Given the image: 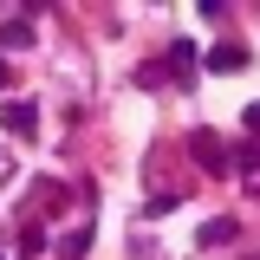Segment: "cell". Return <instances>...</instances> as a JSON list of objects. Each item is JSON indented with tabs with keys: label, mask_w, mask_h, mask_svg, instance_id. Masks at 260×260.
Listing matches in <instances>:
<instances>
[{
	"label": "cell",
	"mask_w": 260,
	"mask_h": 260,
	"mask_svg": "<svg viewBox=\"0 0 260 260\" xmlns=\"http://www.w3.org/2000/svg\"><path fill=\"white\" fill-rule=\"evenodd\" d=\"M32 124H39V111H32L26 98H13V104H0V130H13V137H32Z\"/></svg>",
	"instance_id": "6da1fadb"
},
{
	"label": "cell",
	"mask_w": 260,
	"mask_h": 260,
	"mask_svg": "<svg viewBox=\"0 0 260 260\" xmlns=\"http://www.w3.org/2000/svg\"><path fill=\"white\" fill-rule=\"evenodd\" d=\"M202 241H208V247H221V241H234V221H228V215H221V221H208V228H202Z\"/></svg>",
	"instance_id": "5b68a950"
},
{
	"label": "cell",
	"mask_w": 260,
	"mask_h": 260,
	"mask_svg": "<svg viewBox=\"0 0 260 260\" xmlns=\"http://www.w3.org/2000/svg\"><path fill=\"white\" fill-rule=\"evenodd\" d=\"M241 176H260V143H241V156H234Z\"/></svg>",
	"instance_id": "52a82bcc"
},
{
	"label": "cell",
	"mask_w": 260,
	"mask_h": 260,
	"mask_svg": "<svg viewBox=\"0 0 260 260\" xmlns=\"http://www.w3.org/2000/svg\"><path fill=\"white\" fill-rule=\"evenodd\" d=\"M0 260H7V254H0Z\"/></svg>",
	"instance_id": "9c48e42d"
},
{
	"label": "cell",
	"mask_w": 260,
	"mask_h": 260,
	"mask_svg": "<svg viewBox=\"0 0 260 260\" xmlns=\"http://www.w3.org/2000/svg\"><path fill=\"white\" fill-rule=\"evenodd\" d=\"M189 156L202 162V169H228V150L208 137V130H195V137H189Z\"/></svg>",
	"instance_id": "7a4b0ae2"
},
{
	"label": "cell",
	"mask_w": 260,
	"mask_h": 260,
	"mask_svg": "<svg viewBox=\"0 0 260 260\" xmlns=\"http://www.w3.org/2000/svg\"><path fill=\"white\" fill-rule=\"evenodd\" d=\"M39 254H46V234L26 228V234H20V260H39Z\"/></svg>",
	"instance_id": "8992f818"
},
{
	"label": "cell",
	"mask_w": 260,
	"mask_h": 260,
	"mask_svg": "<svg viewBox=\"0 0 260 260\" xmlns=\"http://www.w3.org/2000/svg\"><path fill=\"white\" fill-rule=\"evenodd\" d=\"M241 65H247L241 46H215V52H208V72H241Z\"/></svg>",
	"instance_id": "277c9868"
},
{
	"label": "cell",
	"mask_w": 260,
	"mask_h": 260,
	"mask_svg": "<svg viewBox=\"0 0 260 260\" xmlns=\"http://www.w3.org/2000/svg\"><path fill=\"white\" fill-rule=\"evenodd\" d=\"M0 46H7V52H26V46H32V26H26V20H7V26H0Z\"/></svg>",
	"instance_id": "3957f363"
},
{
	"label": "cell",
	"mask_w": 260,
	"mask_h": 260,
	"mask_svg": "<svg viewBox=\"0 0 260 260\" xmlns=\"http://www.w3.org/2000/svg\"><path fill=\"white\" fill-rule=\"evenodd\" d=\"M7 85H13V78H7V59H0V91H7Z\"/></svg>",
	"instance_id": "ba28073f"
}]
</instances>
